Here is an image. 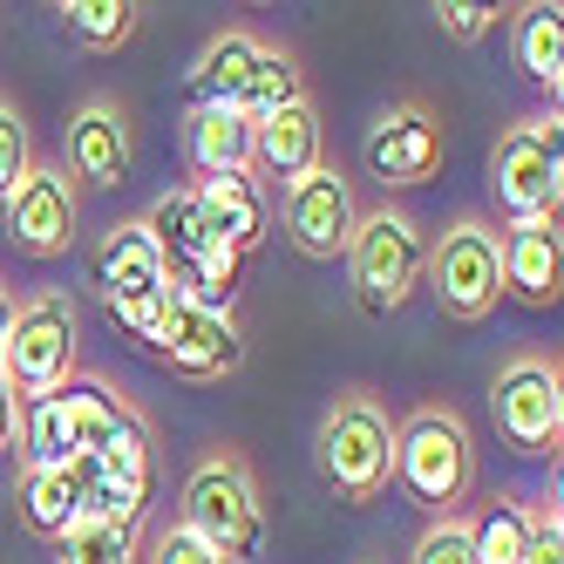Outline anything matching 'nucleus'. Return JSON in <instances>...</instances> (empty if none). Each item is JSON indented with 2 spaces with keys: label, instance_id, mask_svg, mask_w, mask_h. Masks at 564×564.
Masks as SVG:
<instances>
[{
  "label": "nucleus",
  "instance_id": "1",
  "mask_svg": "<svg viewBox=\"0 0 564 564\" xmlns=\"http://www.w3.org/2000/svg\"><path fill=\"white\" fill-rule=\"evenodd\" d=\"M177 523L225 564H252L265 544V503H259V482L252 463L238 449H205L184 476V497H177Z\"/></svg>",
  "mask_w": 564,
  "mask_h": 564
},
{
  "label": "nucleus",
  "instance_id": "2",
  "mask_svg": "<svg viewBox=\"0 0 564 564\" xmlns=\"http://www.w3.org/2000/svg\"><path fill=\"white\" fill-rule=\"evenodd\" d=\"M394 482L429 517H463V497L476 490V435L449 401H422L394 422Z\"/></svg>",
  "mask_w": 564,
  "mask_h": 564
},
{
  "label": "nucleus",
  "instance_id": "3",
  "mask_svg": "<svg viewBox=\"0 0 564 564\" xmlns=\"http://www.w3.org/2000/svg\"><path fill=\"white\" fill-rule=\"evenodd\" d=\"M0 375L21 401H48L62 394L75 375H83V319H75V300L62 286H42L14 300V327L8 347H0Z\"/></svg>",
  "mask_w": 564,
  "mask_h": 564
},
{
  "label": "nucleus",
  "instance_id": "4",
  "mask_svg": "<svg viewBox=\"0 0 564 564\" xmlns=\"http://www.w3.org/2000/svg\"><path fill=\"white\" fill-rule=\"evenodd\" d=\"M313 456L340 503H375L394 482V415L381 409V394H340L319 415Z\"/></svg>",
  "mask_w": 564,
  "mask_h": 564
},
{
  "label": "nucleus",
  "instance_id": "5",
  "mask_svg": "<svg viewBox=\"0 0 564 564\" xmlns=\"http://www.w3.org/2000/svg\"><path fill=\"white\" fill-rule=\"evenodd\" d=\"M422 286L435 293V306L476 327L490 319L503 300V252H497V225L482 212H456L442 225V238H429V259H422Z\"/></svg>",
  "mask_w": 564,
  "mask_h": 564
},
{
  "label": "nucleus",
  "instance_id": "6",
  "mask_svg": "<svg viewBox=\"0 0 564 564\" xmlns=\"http://www.w3.org/2000/svg\"><path fill=\"white\" fill-rule=\"evenodd\" d=\"M422 259H429V231L401 212V205H375L360 212L354 238H347V272H354V300L360 313H401L409 293L422 286Z\"/></svg>",
  "mask_w": 564,
  "mask_h": 564
},
{
  "label": "nucleus",
  "instance_id": "7",
  "mask_svg": "<svg viewBox=\"0 0 564 564\" xmlns=\"http://www.w3.org/2000/svg\"><path fill=\"white\" fill-rule=\"evenodd\" d=\"M490 197L517 218H557L564 212V123L557 109L510 123L490 150Z\"/></svg>",
  "mask_w": 564,
  "mask_h": 564
},
{
  "label": "nucleus",
  "instance_id": "8",
  "mask_svg": "<svg viewBox=\"0 0 564 564\" xmlns=\"http://www.w3.org/2000/svg\"><path fill=\"white\" fill-rule=\"evenodd\" d=\"M89 272H96V293H102L109 319H116V327H123L137 347H150V340H156V319H164V306H171L164 252H156V238H150L137 218H130V225H109L102 246H96V259H89Z\"/></svg>",
  "mask_w": 564,
  "mask_h": 564
},
{
  "label": "nucleus",
  "instance_id": "9",
  "mask_svg": "<svg viewBox=\"0 0 564 564\" xmlns=\"http://www.w3.org/2000/svg\"><path fill=\"white\" fill-rule=\"evenodd\" d=\"M490 409H497V435L517 456H557V442H564V375H557V360L510 354L497 368Z\"/></svg>",
  "mask_w": 564,
  "mask_h": 564
},
{
  "label": "nucleus",
  "instance_id": "10",
  "mask_svg": "<svg viewBox=\"0 0 564 564\" xmlns=\"http://www.w3.org/2000/svg\"><path fill=\"white\" fill-rule=\"evenodd\" d=\"M272 205H279V225H286L293 252H306V259H319V265L347 259V238H354V225H360V197H354V184H347L334 164L306 171L300 184L279 191Z\"/></svg>",
  "mask_w": 564,
  "mask_h": 564
},
{
  "label": "nucleus",
  "instance_id": "11",
  "mask_svg": "<svg viewBox=\"0 0 564 564\" xmlns=\"http://www.w3.org/2000/svg\"><path fill=\"white\" fill-rule=\"evenodd\" d=\"M150 354L164 360L171 375H184V381H225V375L246 368V334H238V319H231V313L171 300L164 319H156Z\"/></svg>",
  "mask_w": 564,
  "mask_h": 564
},
{
  "label": "nucleus",
  "instance_id": "12",
  "mask_svg": "<svg viewBox=\"0 0 564 564\" xmlns=\"http://www.w3.org/2000/svg\"><path fill=\"white\" fill-rule=\"evenodd\" d=\"M360 156H368V177H375L381 191L429 184L435 164H442V116H435L422 96H401V102H388L375 123H368Z\"/></svg>",
  "mask_w": 564,
  "mask_h": 564
},
{
  "label": "nucleus",
  "instance_id": "13",
  "mask_svg": "<svg viewBox=\"0 0 564 564\" xmlns=\"http://www.w3.org/2000/svg\"><path fill=\"white\" fill-rule=\"evenodd\" d=\"M0 212H8V238L28 259H62L75 246V225H83V191L62 164H34Z\"/></svg>",
  "mask_w": 564,
  "mask_h": 564
},
{
  "label": "nucleus",
  "instance_id": "14",
  "mask_svg": "<svg viewBox=\"0 0 564 564\" xmlns=\"http://www.w3.org/2000/svg\"><path fill=\"white\" fill-rule=\"evenodd\" d=\"M62 171L75 177V191L96 184L116 191L130 184V116L116 96H83L68 116V137H62Z\"/></svg>",
  "mask_w": 564,
  "mask_h": 564
},
{
  "label": "nucleus",
  "instance_id": "15",
  "mask_svg": "<svg viewBox=\"0 0 564 564\" xmlns=\"http://www.w3.org/2000/svg\"><path fill=\"white\" fill-rule=\"evenodd\" d=\"M497 252H503V293H517L523 306H557V293H564V231H557V218L503 225Z\"/></svg>",
  "mask_w": 564,
  "mask_h": 564
},
{
  "label": "nucleus",
  "instance_id": "16",
  "mask_svg": "<svg viewBox=\"0 0 564 564\" xmlns=\"http://www.w3.org/2000/svg\"><path fill=\"white\" fill-rule=\"evenodd\" d=\"M191 197H197V218H205V231L218 238V246H231L238 259H246L259 238H265V225H272V191H265L252 171L197 177Z\"/></svg>",
  "mask_w": 564,
  "mask_h": 564
},
{
  "label": "nucleus",
  "instance_id": "17",
  "mask_svg": "<svg viewBox=\"0 0 564 564\" xmlns=\"http://www.w3.org/2000/svg\"><path fill=\"white\" fill-rule=\"evenodd\" d=\"M306 171H319V109H313V96L293 102V109H279L272 123L252 130V177L272 197L286 184H300Z\"/></svg>",
  "mask_w": 564,
  "mask_h": 564
},
{
  "label": "nucleus",
  "instance_id": "18",
  "mask_svg": "<svg viewBox=\"0 0 564 564\" xmlns=\"http://www.w3.org/2000/svg\"><path fill=\"white\" fill-rule=\"evenodd\" d=\"M55 401H62V422H68L75 456H102L109 442L137 422V409L123 401V388H109V381H96V375H75Z\"/></svg>",
  "mask_w": 564,
  "mask_h": 564
},
{
  "label": "nucleus",
  "instance_id": "19",
  "mask_svg": "<svg viewBox=\"0 0 564 564\" xmlns=\"http://www.w3.org/2000/svg\"><path fill=\"white\" fill-rule=\"evenodd\" d=\"M259 48L265 42L252 28L212 34V42L197 48V62H191V109H231L238 89H246V75H252V62H259Z\"/></svg>",
  "mask_w": 564,
  "mask_h": 564
},
{
  "label": "nucleus",
  "instance_id": "20",
  "mask_svg": "<svg viewBox=\"0 0 564 564\" xmlns=\"http://www.w3.org/2000/svg\"><path fill=\"white\" fill-rule=\"evenodd\" d=\"M184 156L197 177L252 171V123L238 109H191L184 116Z\"/></svg>",
  "mask_w": 564,
  "mask_h": 564
},
{
  "label": "nucleus",
  "instance_id": "21",
  "mask_svg": "<svg viewBox=\"0 0 564 564\" xmlns=\"http://www.w3.org/2000/svg\"><path fill=\"white\" fill-rule=\"evenodd\" d=\"M510 48H517L523 83H538L557 102V89H564V8H557V0H531V8H517Z\"/></svg>",
  "mask_w": 564,
  "mask_h": 564
},
{
  "label": "nucleus",
  "instance_id": "22",
  "mask_svg": "<svg viewBox=\"0 0 564 564\" xmlns=\"http://www.w3.org/2000/svg\"><path fill=\"white\" fill-rule=\"evenodd\" d=\"M14 503H21V523L42 544H62L75 523H83V490H75L68 469H21Z\"/></svg>",
  "mask_w": 564,
  "mask_h": 564
},
{
  "label": "nucleus",
  "instance_id": "23",
  "mask_svg": "<svg viewBox=\"0 0 564 564\" xmlns=\"http://www.w3.org/2000/svg\"><path fill=\"white\" fill-rule=\"evenodd\" d=\"M137 225L156 238V252H164V272H171V265H197V259H205V252L218 246V238L205 231V218H197V197H191V184L164 191V197H156V205L137 218Z\"/></svg>",
  "mask_w": 564,
  "mask_h": 564
},
{
  "label": "nucleus",
  "instance_id": "24",
  "mask_svg": "<svg viewBox=\"0 0 564 564\" xmlns=\"http://www.w3.org/2000/svg\"><path fill=\"white\" fill-rule=\"evenodd\" d=\"M293 102H306V75H300V62L286 55V48H259V62H252V75H246V89H238V116L259 130V123H272L279 109H293Z\"/></svg>",
  "mask_w": 564,
  "mask_h": 564
},
{
  "label": "nucleus",
  "instance_id": "25",
  "mask_svg": "<svg viewBox=\"0 0 564 564\" xmlns=\"http://www.w3.org/2000/svg\"><path fill=\"white\" fill-rule=\"evenodd\" d=\"M14 449H21V469H68L75 442H68V422H62V401H21V429H14Z\"/></svg>",
  "mask_w": 564,
  "mask_h": 564
},
{
  "label": "nucleus",
  "instance_id": "26",
  "mask_svg": "<svg viewBox=\"0 0 564 564\" xmlns=\"http://www.w3.org/2000/svg\"><path fill=\"white\" fill-rule=\"evenodd\" d=\"M463 523H469V557L476 564H517L523 557V523H531V503L497 497L490 510H476Z\"/></svg>",
  "mask_w": 564,
  "mask_h": 564
},
{
  "label": "nucleus",
  "instance_id": "27",
  "mask_svg": "<svg viewBox=\"0 0 564 564\" xmlns=\"http://www.w3.org/2000/svg\"><path fill=\"white\" fill-rule=\"evenodd\" d=\"M55 564H143V544H137V531H116L102 517H83L55 544Z\"/></svg>",
  "mask_w": 564,
  "mask_h": 564
},
{
  "label": "nucleus",
  "instance_id": "28",
  "mask_svg": "<svg viewBox=\"0 0 564 564\" xmlns=\"http://www.w3.org/2000/svg\"><path fill=\"white\" fill-rule=\"evenodd\" d=\"M62 21H68V34L83 48H123L137 34V8H130V0H68Z\"/></svg>",
  "mask_w": 564,
  "mask_h": 564
},
{
  "label": "nucleus",
  "instance_id": "29",
  "mask_svg": "<svg viewBox=\"0 0 564 564\" xmlns=\"http://www.w3.org/2000/svg\"><path fill=\"white\" fill-rule=\"evenodd\" d=\"M34 171V137H28V116L14 102H0V205H8V191Z\"/></svg>",
  "mask_w": 564,
  "mask_h": 564
},
{
  "label": "nucleus",
  "instance_id": "30",
  "mask_svg": "<svg viewBox=\"0 0 564 564\" xmlns=\"http://www.w3.org/2000/svg\"><path fill=\"white\" fill-rule=\"evenodd\" d=\"M409 564H476L469 557V523L463 517H429L415 551H409Z\"/></svg>",
  "mask_w": 564,
  "mask_h": 564
},
{
  "label": "nucleus",
  "instance_id": "31",
  "mask_svg": "<svg viewBox=\"0 0 564 564\" xmlns=\"http://www.w3.org/2000/svg\"><path fill=\"white\" fill-rule=\"evenodd\" d=\"M517 564H564V510L557 503H531V523H523V557Z\"/></svg>",
  "mask_w": 564,
  "mask_h": 564
},
{
  "label": "nucleus",
  "instance_id": "32",
  "mask_svg": "<svg viewBox=\"0 0 564 564\" xmlns=\"http://www.w3.org/2000/svg\"><path fill=\"white\" fill-rule=\"evenodd\" d=\"M435 21H442V34H449V42H463V48H476L482 34H497V8H482V0H442Z\"/></svg>",
  "mask_w": 564,
  "mask_h": 564
},
{
  "label": "nucleus",
  "instance_id": "33",
  "mask_svg": "<svg viewBox=\"0 0 564 564\" xmlns=\"http://www.w3.org/2000/svg\"><path fill=\"white\" fill-rule=\"evenodd\" d=\"M143 564H225V557H212L205 544H197L184 523L171 517L164 531H150V544H143Z\"/></svg>",
  "mask_w": 564,
  "mask_h": 564
},
{
  "label": "nucleus",
  "instance_id": "34",
  "mask_svg": "<svg viewBox=\"0 0 564 564\" xmlns=\"http://www.w3.org/2000/svg\"><path fill=\"white\" fill-rule=\"evenodd\" d=\"M14 429H21V394L8 388V375H0V456L14 449Z\"/></svg>",
  "mask_w": 564,
  "mask_h": 564
},
{
  "label": "nucleus",
  "instance_id": "35",
  "mask_svg": "<svg viewBox=\"0 0 564 564\" xmlns=\"http://www.w3.org/2000/svg\"><path fill=\"white\" fill-rule=\"evenodd\" d=\"M8 327H14V293H8V279H0V347H8Z\"/></svg>",
  "mask_w": 564,
  "mask_h": 564
}]
</instances>
